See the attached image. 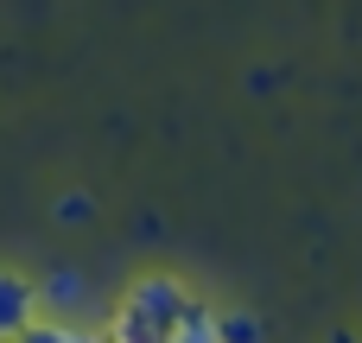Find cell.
Returning <instances> with one entry per match:
<instances>
[{
	"label": "cell",
	"mask_w": 362,
	"mask_h": 343,
	"mask_svg": "<svg viewBox=\"0 0 362 343\" xmlns=\"http://www.w3.org/2000/svg\"><path fill=\"white\" fill-rule=\"evenodd\" d=\"M32 312H38V286H25L19 274H0V343H19Z\"/></svg>",
	"instance_id": "1"
},
{
	"label": "cell",
	"mask_w": 362,
	"mask_h": 343,
	"mask_svg": "<svg viewBox=\"0 0 362 343\" xmlns=\"http://www.w3.org/2000/svg\"><path fill=\"white\" fill-rule=\"evenodd\" d=\"M19 343H102V337H89V331H76V325H25L19 331Z\"/></svg>",
	"instance_id": "2"
},
{
	"label": "cell",
	"mask_w": 362,
	"mask_h": 343,
	"mask_svg": "<svg viewBox=\"0 0 362 343\" xmlns=\"http://www.w3.org/2000/svg\"><path fill=\"white\" fill-rule=\"evenodd\" d=\"M216 331H223V343H261V325H255L248 312H229V318H216Z\"/></svg>",
	"instance_id": "3"
},
{
	"label": "cell",
	"mask_w": 362,
	"mask_h": 343,
	"mask_svg": "<svg viewBox=\"0 0 362 343\" xmlns=\"http://www.w3.org/2000/svg\"><path fill=\"white\" fill-rule=\"evenodd\" d=\"M331 343H350V337H331Z\"/></svg>",
	"instance_id": "4"
}]
</instances>
